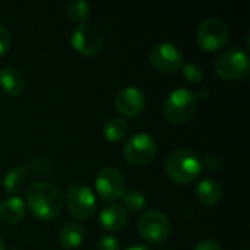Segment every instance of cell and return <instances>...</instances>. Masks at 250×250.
I'll list each match as a JSON object with an SVG mask.
<instances>
[{
	"label": "cell",
	"mask_w": 250,
	"mask_h": 250,
	"mask_svg": "<svg viewBox=\"0 0 250 250\" xmlns=\"http://www.w3.org/2000/svg\"><path fill=\"white\" fill-rule=\"evenodd\" d=\"M199 100L196 92L189 88H176L164 100L163 111L168 122L171 123H185L190 120L198 110Z\"/></svg>",
	"instance_id": "3"
},
{
	"label": "cell",
	"mask_w": 250,
	"mask_h": 250,
	"mask_svg": "<svg viewBox=\"0 0 250 250\" xmlns=\"http://www.w3.org/2000/svg\"><path fill=\"white\" fill-rule=\"evenodd\" d=\"M97 250H120V243L113 234H103L97 242Z\"/></svg>",
	"instance_id": "23"
},
{
	"label": "cell",
	"mask_w": 250,
	"mask_h": 250,
	"mask_svg": "<svg viewBox=\"0 0 250 250\" xmlns=\"http://www.w3.org/2000/svg\"><path fill=\"white\" fill-rule=\"evenodd\" d=\"M103 132H104V138L108 142L116 144L126 138L129 132V125L123 117H111L105 122Z\"/></svg>",
	"instance_id": "19"
},
{
	"label": "cell",
	"mask_w": 250,
	"mask_h": 250,
	"mask_svg": "<svg viewBox=\"0 0 250 250\" xmlns=\"http://www.w3.org/2000/svg\"><path fill=\"white\" fill-rule=\"evenodd\" d=\"M123 154L129 164L136 167L146 166L157 154V142L149 133L139 132L125 144Z\"/></svg>",
	"instance_id": "8"
},
{
	"label": "cell",
	"mask_w": 250,
	"mask_h": 250,
	"mask_svg": "<svg viewBox=\"0 0 250 250\" xmlns=\"http://www.w3.org/2000/svg\"><path fill=\"white\" fill-rule=\"evenodd\" d=\"M0 250H6V242L1 236H0Z\"/></svg>",
	"instance_id": "29"
},
{
	"label": "cell",
	"mask_w": 250,
	"mask_h": 250,
	"mask_svg": "<svg viewBox=\"0 0 250 250\" xmlns=\"http://www.w3.org/2000/svg\"><path fill=\"white\" fill-rule=\"evenodd\" d=\"M29 211L42 221L54 220L63 209V193L50 182H35L28 188L26 202Z\"/></svg>",
	"instance_id": "1"
},
{
	"label": "cell",
	"mask_w": 250,
	"mask_h": 250,
	"mask_svg": "<svg viewBox=\"0 0 250 250\" xmlns=\"http://www.w3.org/2000/svg\"><path fill=\"white\" fill-rule=\"evenodd\" d=\"M72 47L85 56H94L104 47L103 32L91 23H78L70 35Z\"/></svg>",
	"instance_id": "9"
},
{
	"label": "cell",
	"mask_w": 250,
	"mask_h": 250,
	"mask_svg": "<svg viewBox=\"0 0 250 250\" xmlns=\"http://www.w3.org/2000/svg\"><path fill=\"white\" fill-rule=\"evenodd\" d=\"M214 69L218 76L227 81H239L248 76L250 59L246 50L240 47L227 48L220 53L214 62Z\"/></svg>",
	"instance_id": "4"
},
{
	"label": "cell",
	"mask_w": 250,
	"mask_h": 250,
	"mask_svg": "<svg viewBox=\"0 0 250 250\" xmlns=\"http://www.w3.org/2000/svg\"><path fill=\"white\" fill-rule=\"evenodd\" d=\"M66 12H67V16L70 18V21L78 22V23H83L85 19L89 16L91 6L85 0H70L67 3Z\"/></svg>",
	"instance_id": "21"
},
{
	"label": "cell",
	"mask_w": 250,
	"mask_h": 250,
	"mask_svg": "<svg viewBox=\"0 0 250 250\" xmlns=\"http://www.w3.org/2000/svg\"><path fill=\"white\" fill-rule=\"evenodd\" d=\"M12 44V35L9 29L3 25H0V56L6 54Z\"/></svg>",
	"instance_id": "24"
},
{
	"label": "cell",
	"mask_w": 250,
	"mask_h": 250,
	"mask_svg": "<svg viewBox=\"0 0 250 250\" xmlns=\"http://www.w3.org/2000/svg\"><path fill=\"white\" fill-rule=\"evenodd\" d=\"M166 173L177 183H190L202 173L201 157L189 148L173 149L166 160Z\"/></svg>",
	"instance_id": "2"
},
{
	"label": "cell",
	"mask_w": 250,
	"mask_h": 250,
	"mask_svg": "<svg viewBox=\"0 0 250 250\" xmlns=\"http://www.w3.org/2000/svg\"><path fill=\"white\" fill-rule=\"evenodd\" d=\"M196 199L205 207H214L223 199V189L218 182L214 179H202L195 188Z\"/></svg>",
	"instance_id": "15"
},
{
	"label": "cell",
	"mask_w": 250,
	"mask_h": 250,
	"mask_svg": "<svg viewBox=\"0 0 250 250\" xmlns=\"http://www.w3.org/2000/svg\"><path fill=\"white\" fill-rule=\"evenodd\" d=\"M193 250H223L220 243H217L215 240H201L199 243H196V246Z\"/></svg>",
	"instance_id": "26"
},
{
	"label": "cell",
	"mask_w": 250,
	"mask_h": 250,
	"mask_svg": "<svg viewBox=\"0 0 250 250\" xmlns=\"http://www.w3.org/2000/svg\"><path fill=\"white\" fill-rule=\"evenodd\" d=\"M120 199L123 202V208L126 211H130V212H139L146 205V196L138 189L125 190V193Z\"/></svg>",
	"instance_id": "20"
},
{
	"label": "cell",
	"mask_w": 250,
	"mask_h": 250,
	"mask_svg": "<svg viewBox=\"0 0 250 250\" xmlns=\"http://www.w3.org/2000/svg\"><path fill=\"white\" fill-rule=\"evenodd\" d=\"M125 250H152V249H149V248H146V246H144V245H133V246L126 248Z\"/></svg>",
	"instance_id": "28"
},
{
	"label": "cell",
	"mask_w": 250,
	"mask_h": 250,
	"mask_svg": "<svg viewBox=\"0 0 250 250\" xmlns=\"http://www.w3.org/2000/svg\"><path fill=\"white\" fill-rule=\"evenodd\" d=\"M196 97H198V100H199V98H204V100H207V98H209V89H208L207 86H204V88H201V89L198 91V94H196Z\"/></svg>",
	"instance_id": "27"
},
{
	"label": "cell",
	"mask_w": 250,
	"mask_h": 250,
	"mask_svg": "<svg viewBox=\"0 0 250 250\" xmlns=\"http://www.w3.org/2000/svg\"><path fill=\"white\" fill-rule=\"evenodd\" d=\"M230 37L227 21L218 16L205 19L196 31V42L205 51H217L223 48Z\"/></svg>",
	"instance_id": "5"
},
{
	"label": "cell",
	"mask_w": 250,
	"mask_h": 250,
	"mask_svg": "<svg viewBox=\"0 0 250 250\" xmlns=\"http://www.w3.org/2000/svg\"><path fill=\"white\" fill-rule=\"evenodd\" d=\"M152 66L163 73H173L183 64V53L173 42H160L152 47L149 53Z\"/></svg>",
	"instance_id": "11"
},
{
	"label": "cell",
	"mask_w": 250,
	"mask_h": 250,
	"mask_svg": "<svg viewBox=\"0 0 250 250\" xmlns=\"http://www.w3.org/2000/svg\"><path fill=\"white\" fill-rule=\"evenodd\" d=\"M146 104V97L145 92L138 88V86H125L122 88L114 100L116 110L123 116L133 119L138 114H141L145 108Z\"/></svg>",
	"instance_id": "12"
},
{
	"label": "cell",
	"mask_w": 250,
	"mask_h": 250,
	"mask_svg": "<svg viewBox=\"0 0 250 250\" xmlns=\"http://www.w3.org/2000/svg\"><path fill=\"white\" fill-rule=\"evenodd\" d=\"M85 239V229L82 224L69 221L59 231V242L64 249H76Z\"/></svg>",
	"instance_id": "18"
},
{
	"label": "cell",
	"mask_w": 250,
	"mask_h": 250,
	"mask_svg": "<svg viewBox=\"0 0 250 250\" xmlns=\"http://www.w3.org/2000/svg\"><path fill=\"white\" fill-rule=\"evenodd\" d=\"M31 177H32L31 166H25V164L16 166L4 174L3 188L7 193H10V196H18V193L23 190V188L26 186Z\"/></svg>",
	"instance_id": "13"
},
{
	"label": "cell",
	"mask_w": 250,
	"mask_h": 250,
	"mask_svg": "<svg viewBox=\"0 0 250 250\" xmlns=\"http://www.w3.org/2000/svg\"><path fill=\"white\" fill-rule=\"evenodd\" d=\"M100 226L107 231H119L127 223V211L122 205H108L98 215Z\"/></svg>",
	"instance_id": "14"
},
{
	"label": "cell",
	"mask_w": 250,
	"mask_h": 250,
	"mask_svg": "<svg viewBox=\"0 0 250 250\" xmlns=\"http://www.w3.org/2000/svg\"><path fill=\"white\" fill-rule=\"evenodd\" d=\"M180 69H182L183 79L188 81L189 83H199V82H202V79L205 76L204 67L199 63H195V62L183 63Z\"/></svg>",
	"instance_id": "22"
},
{
	"label": "cell",
	"mask_w": 250,
	"mask_h": 250,
	"mask_svg": "<svg viewBox=\"0 0 250 250\" xmlns=\"http://www.w3.org/2000/svg\"><path fill=\"white\" fill-rule=\"evenodd\" d=\"M64 202L69 209V214L78 220L91 218L97 211V198L95 193L82 183L70 185L66 189Z\"/></svg>",
	"instance_id": "6"
},
{
	"label": "cell",
	"mask_w": 250,
	"mask_h": 250,
	"mask_svg": "<svg viewBox=\"0 0 250 250\" xmlns=\"http://www.w3.org/2000/svg\"><path fill=\"white\" fill-rule=\"evenodd\" d=\"M26 212V204L19 196H9L0 202V220L6 224H18Z\"/></svg>",
	"instance_id": "16"
},
{
	"label": "cell",
	"mask_w": 250,
	"mask_h": 250,
	"mask_svg": "<svg viewBox=\"0 0 250 250\" xmlns=\"http://www.w3.org/2000/svg\"><path fill=\"white\" fill-rule=\"evenodd\" d=\"M170 230H171L170 220L161 211L157 209L144 212L138 220L139 236L151 245L164 242L168 237Z\"/></svg>",
	"instance_id": "7"
},
{
	"label": "cell",
	"mask_w": 250,
	"mask_h": 250,
	"mask_svg": "<svg viewBox=\"0 0 250 250\" xmlns=\"http://www.w3.org/2000/svg\"><path fill=\"white\" fill-rule=\"evenodd\" d=\"M0 88L4 94L10 97H19L25 89V79L22 73L13 67L0 69Z\"/></svg>",
	"instance_id": "17"
},
{
	"label": "cell",
	"mask_w": 250,
	"mask_h": 250,
	"mask_svg": "<svg viewBox=\"0 0 250 250\" xmlns=\"http://www.w3.org/2000/svg\"><path fill=\"white\" fill-rule=\"evenodd\" d=\"M201 163H202V168H207L209 171H214V170H218L220 168L221 160L215 154H207L204 158H201Z\"/></svg>",
	"instance_id": "25"
},
{
	"label": "cell",
	"mask_w": 250,
	"mask_h": 250,
	"mask_svg": "<svg viewBox=\"0 0 250 250\" xmlns=\"http://www.w3.org/2000/svg\"><path fill=\"white\" fill-rule=\"evenodd\" d=\"M95 190L98 198L105 202L120 199L126 190L122 173L114 167L101 168L95 177Z\"/></svg>",
	"instance_id": "10"
}]
</instances>
